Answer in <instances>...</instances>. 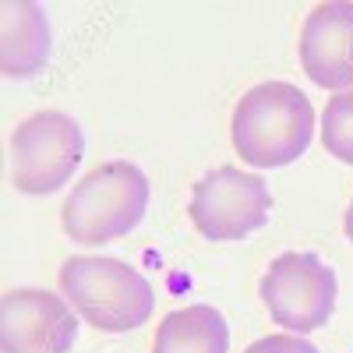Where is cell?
<instances>
[{
    "mask_svg": "<svg viewBox=\"0 0 353 353\" xmlns=\"http://www.w3.org/2000/svg\"><path fill=\"white\" fill-rule=\"evenodd\" d=\"M314 128V106L297 85L258 81L233 106L230 141L248 166L279 170L307 152Z\"/></svg>",
    "mask_w": 353,
    "mask_h": 353,
    "instance_id": "cell-1",
    "label": "cell"
},
{
    "mask_svg": "<svg viewBox=\"0 0 353 353\" xmlns=\"http://www.w3.org/2000/svg\"><path fill=\"white\" fill-rule=\"evenodd\" d=\"M61 293L74 314L106 336H124L141 329L152 318L156 293L134 265L124 258L74 254L61 265Z\"/></svg>",
    "mask_w": 353,
    "mask_h": 353,
    "instance_id": "cell-2",
    "label": "cell"
},
{
    "mask_svg": "<svg viewBox=\"0 0 353 353\" xmlns=\"http://www.w3.org/2000/svg\"><path fill=\"white\" fill-rule=\"evenodd\" d=\"M149 212V176L128 159H110L88 170L71 188L61 209V226L78 244L121 241Z\"/></svg>",
    "mask_w": 353,
    "mask_h": 353,
    "instance_id": "cell-3",
    "label": "cell"
},
{
    "mask_svg": "<svg viewBox=\"0 0 353 353\" xmlns=\"http://www.w3.org/2000/svg\"><path fill=\"white\" fill-rule=\"evenodd\" d=\"M85 156V134L74 117L39 110L14 128L8 141V173L21 194H53L64 188Z\"/></svg>",
    "mask_w": 353,
    "mask_h": 353,
    "instance_id": "cell-4",
    "label": "cell"
},
{
    "mask_svg": "<svg viewBox=\"0 0 353 353\" xmlns=\"http://www.w3.org/2000/svg\"><path fill=\"white\" fill-rule=\"evenodd\" d=\"M336 272L311 251L279 254L258 279V297L276 325L307 336L321 329L336 311Z\"/></svg>",
    "mask_w": 353,
    "mask_h": 353,
    "instance_id": "cell-5",
    "label": "cell"
},
{
    "mask_svg": "<svg viewBox=\"0 0 353 353\" xmlns=\"http://www.w3.org/2000/svg\"><path fill=\"white\" fill-rule=\"evenodd\" d=\"M272 191L265 176L248 173L241 166L209 170L194 184L188 216L191 226L212 244L244 241L248 233L261 230L272 216Z\"/></svg>",
    "mask_w": 353,
    "mask_h": 353,
    "instance_id": "cell-6",
    "label": "cell"
},
{
    "mask_svg": "<svg viewBox=\"0 0 353 353\" xmlns=\"http://www.w3.org/2000/svg\"><path fill=\"white\" fill-rule=\"evenodd\" d=\"M78 339V314L68 297L50 290H8L0 304L4 353H71Z\"/></svg>",
    "mask_w": 353,
    "mask_h": 353,
    "instance_id": "cell-7",
    "label": "cell"
},
{
    "mask_svg": "<svg viewBox=\"0 0 353 353\" xmlns=\"http://www.w3.org/2000/svg\"><path fill=\"white\" fill-rule=\"evenodd\" d=\"M301 68L336 96L353 88V4L325 0L311 8L301 28Z\"/></svg>",
    "mask_w": 353,
    "mask_h": 353,
    "instance_id": "cell-8",
    "label": "cell"
},
{
    "mask_svg": "<svg viewBox=\"0 0 353 353\" xmlns=\"http://www.w3.org/2000/svg\"><path fill=\"white\" fill-rule=\"evenodd\" d=\"M50 21L32 0H8L0 25V68L8 78H32L50 64Z\"/></svg>",
    "mask_w": 353,
    "mask_h": 353,
    "instance_id": "cell-9",
    "label": "cell"
},
{
    "mask_svg": "<svg viewBox=\"0 0 353 353\" xmlns=\"http://www.w3.org/2000/svg\"><path fill=\"white\" fill-rule=\"evenodd\" d=\"M152 353H230V325L209 304L176 307L159 321Z\"/></svg>",
    "mask_w": 353,
    "mask_h": 353,
    "instance_id": "cell-10",
    "label": "cell"
},
{
    "mask_svg": "<svg viewBox=\"0 0 353 353\" xmlns=\"http://www.w3.org/2000/svg\"><path fill=\"white\" fill-rule=\"evenodd\" d=\"M321 145L325 152L336 156L339 163L353 166V88L350 92H339L325 103V113H321Z\"/></svg>",
    "mask_w": 353,
    "mask_h": 353,
    "instance_id": "cell-11",
    "label": "cell"
},
{
    "mask_svg": "<svg viewBox=\"0 0 353 353\" xmlns=\"http://www.w3.org/2000/svg\"><path fill=\"white\" fill-rule=\"evenodd\" d=\"M244 353H321V350L297 332H272V336H261L258 343H251Z\"/></svg>",
    "mask_w": 353,
    "mask_h": 353,
    "instance_id": "cell-12",
    "label": "cell"
},
{
    "mask_svg": "<svg viewBox=\"0 0 353 353\" xmlns=\"http://www.w3.org/2000/svg\"><path fill=\"white\" fill-rule=\"evenodd\" d=\"M343 230H346V237L353 241V198H350V205H346V216H343Z\"/></svg>",
    "mask_w": 353,
    "mask_h": 353,
    "instance_id": "cell-13",
    "label": "cell"
}]
</instances>
